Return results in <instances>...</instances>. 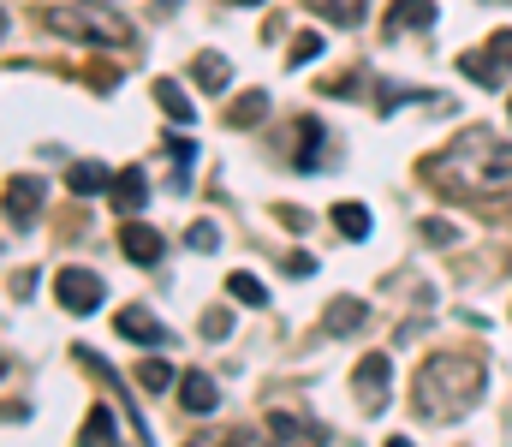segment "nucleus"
Listing matches in <instances>:
<instances>
[{
	"instance_id": "f257e3e1",
	"label": "nucleus",
	"mask_w": 512,
	"mask_h": 447,
	"mask_svg": "<svg viewBox=\"0 0 512 447\" xmlns=\"http://www.w3.org/2000/svg\"><path fill=\"white\" fill-rule=\"evenodd\" d=\"M483 394V364L477 358H429V370L417 376V412L423 418H459L471 400Z\"/></svg>"
},
{
	"instance_id": "f03ea898",
	"label": "nucleus",
	"mask_w": 512,
	"mask_h": 447,
	"mask_svg": "<svg viewBox=\"0 0 512 447\" xmlns=\"http://www.w3.org/2000/svg\"><path fill=\"white\" fill-rule=\"evenodd\" d=\"M48 24H54L60 36H78V42H108V48H126V42H131L126 18H114L108 6H78V12H54Z\"/></svg>"
},
{
	"instance_id": "7ed1b4c3",
	"label": "nucleus",
	"mask_w": 512,
	"mask_h": 447,
	"mask_svg": "<svg viewBox=\"0 0 512 447\" xmlns=\"http://www.w3.org/2000/svg\"><path fill=\"white\" fill-rule=\"evenodd\" d=\"M54 293H60V304H66L72 316H90V310H102L108 287H102V275H90V269H60V275H54Z\"/></svg>"
},
{
	"instance_id": "20e7f679",
	"label": "nucleus",
	"mask_w": 512,
	"mask_h": 447,
	"mask_svg": "<svg viewBox=\"0 0 512 447\" xmlns=\"http://www.w3.org/2000/svg\"><path fill=\"white\" fill-rule=\"evenodd\" d=\"M120 340H131V346H149V352H155V346H173V340H167V328H161L143 304H126V310H120Z\"/></svg>"
},
{
	"instance_id": "39448f33",
	"label": "nucleus",
	"mask_w": 512,
	"mask_h": 447,
	"mask_svg": "<svg viewBox=\"0 0 512 447\" xmlns=\"http://www.w3.org/2000/svg\"><path fill=\"white\" fill-rule=\"evenodd\" d=\"M387 376H393L387 352H370V358L358 364V394H364V412H382V406H387Z\"/></svg>"
},
{
	"instance_id": "423d86ee",
	"label": "nucleus",
	"mask_w": 512,
	"mask_h": 447,
	"mask_svg": "<svg viewBox=\"0 0 512 447\" xmlns=\"http://www.w3.org/2000/svg\"><path fill=\"white\" fill-rule=\"evenodd\" d=\"M120 251H126L131 263H143V269H149V263H161L167 239H161L155 227H143V221H126V227H120Z\"/></svg>"
},
{
	"instance_id": "0eeeda50",
	"label": "nucleus",
	"mask_w": 512,
	"mask_h": 447,
	"mask_svg": "<svg viewBox=\"0 0 512 447\" xmlns=\"http://www.w3.org/2000/svg\"><path fill=\"white\" fill-rule=\"evenodd\" d=\"M215 400H221L215 394V376H203V370H185L179 376V406L185 412H215Z\"/></svg>"
},
{
	"instance_id": "6e6552de",
	"label": "nucleus",
	"mask_w": 512,
	"mask_h": 447,
	"mask_svg": "<svg viewBox=\"0 0 512 447\" xmlns=\"http://www.w3.org/2000/svg\"><path fill=\"white\" fill-rule=\"evenodd\" d=\"M36 209H42V179H12L6 185V215L12 221H36Z\"/></svg>"
},
{
	"instance_id": "1a4fd4ad",
	"label": "nucleus",
	"mask_w": 512,
	"mask_h": 447,
	"mask_svg": "<svg viewBox=\"0 0 512 447\" xmlns=\"http://www.w3.org/2000/svg\"><path fill=\"white\" fill-rule=\"evenodd\" d=\"M143 197H149V173H143V167H126V173L114 179V209H120V215H137Z\"/></svg>"
},
{
	"instance_id": "9d476101",
	"label": "nucleus",
	"mask_w": 512,
	"mask_h": 447,
	"mask_svg": "<svg viewBox=\"0 0 512 447\" xmlns=\"http://www.w3.org/2000/svg\"><path fill=\"white\" fill-rule=\"evenodd\" d=\"M72 191H78V197H102V191H114V173H108L102 161H78V167H72Z\"/></svg>"
},
{
	"instance_id": "9b49d317",
	"label": "nucleus",
	"mask_w": 512,
	"mask_h": 447,
	"mask_svg": "<svg viewBox=\"0 0 512 447\" xmlns=\"http://www.w3.org/2000/svg\"><path fill=\"white\" fill-rule=\"evenodd\" d=\"M352 328H364V304L358 298H334L328 316H322V334H352Z\"/></svg>"
},
{
	"instance_id": "f8f14e48",
	"label": "nucleus",
	"mask_w": 512,
	"mask_h": 447,
	"mask_svg": "<svg viewBox=\"0 0 512 447\" xmlns=\"http://www.w3.org/2000/svg\"><path fill=\"white\" fill-rule=\"evenodd\" d=\"M393 30H429L435 24V0H393Z\"/></svg>"
},
{
	"instance_id": "ddd939ff",
	"label": "nucleus",
	"mask_w": 512,
	"mask_h": 447,
	"mask_svg": "<svg viewBox=\"0 0 512 447\" xmlns=\"http://www.w3.org/2000/svg\"><path fill=\"white\" fill-rule=\"evenodd\" d=\"M155 102H161V108H167V120H179V126H191V120H197L191 96H185V90H179L173 78H161V84H155Z\"/></svg>"
},
{
	"instance_id": "4468645a",
	"label": "nucleus",
	"mask_w": 512,
	"mask_h": 447,
	"mask_svg": "<svg viewBox=\"0 0 512 447\" xmlns=\"http://www.w3.org/2000/svg\"><path fill=\"white\" fill-rule=\"evenodd\" d=\"M191 78H197V90H215V96H221V90L233 84V72H227V60H221V54L197 60V66H191Z\"/></svg>"
},
{
	"instance_id": "2eb2a0df",
	"label": "nucleus",
	"mask_w": 512,
	"mask_h": 447,
	"mask_svg": "<svg viewBox=\"0 0 512 447\" xmlns=\"http://www.w3.org/2000/svg\"><path fill=\"white\" fill-rule=\"evenodd\" d=\"M334 227L346 239H370V209L364 203H334Z\"/></svg>"
},
{
	"instance_id": "dca6fc26",
	"label": "nucleus",
	"mask_w": 512,
	"mask_h": 447,
	"mask_svg": "<svg viewBox=\"0 0 512 447\" xmlns=\"http://www.w3.org/2000/svg\"><path fill=\"white\" fill-rule=\"evenodd\" d=\"M227 298H239V304L262 310V304H268V287H262L256 275H227Z\"/></svg>"
},
{
	"instance_id": "f3484780",
	"label": "nucleus",
	"mask_w": 512,
	"mask_h": 447,
	"mask_svg": "<svg viewBox=\"0 0 512 447\" xmlns=\"http://www.w3.org/2000/svg\"><path fill=\"white\" fill-rule=\"evenodd\" d=\"M137 382L161 394V388H173V382H179V370H173V364H161V358H143V364H137Z\"/></svg>"
},
{
	"instance_id": "a211bd4d",
	"label": "nucleus",
	"mask_w": 512,
	"mask_h": 447,
	"mask_svg": "<svg viewBox=\"0 0 512 447\" xmlns=\"http://www.w3.org/2000/svg\"><path fill=\"white\" fill-rule=\"evenodd\" d=\"M262 114H268V96H262V90H245V96H239V108L227 114V126H256Z\"/></svg>"
},
{
	"instance_id": "6ab92c4d",
	"label": "nucleus",
	"mask_w": 512,
	"mask_h": 447,
	"mask_svg": "<svg viewBox=\"0 0 512 447\" xmlns=\"http://www.w3.org/2000/svg\"><path fill=\"white\" fill-rule=\"evenodd\" d=\"M310 6L328 12L334 24H364V6H370V0H310Z\"/></svg>"
},
{
	"instance_id": "aec40b11",
	"label": "nucleus",
	"mask_w": 512,
	"mask_h": 447,
	"mask_svg": "<svg viewBox=\"0 0 512 447\" xmlns=\"http://www.w3.org/2000/svg\"><path fill=\"white\" fill-rule=\"evenodd\" d=\"M459 72H465V78H477V84H489V90L501 84V72H495L483 54H459Z\"/></svg>"
},
{
	"instance_id": "412c9836",
	"label": "nucleus",
	"mask_w": 512,
	"mask_h": 447,
	"mask_svg": "<svg viewBox=\"0 0 512 447\" xmlns=\"http://www.w3.org/2000/svg\"><path fill=\"white\" fill-rule=\"evenodd\" d=\"M310 60H322V36H316V30L292 36V66H310Z\"/></svg>"
},
{
	"instance_id": "4be33fe9",
	"label": "nucleus",
	"mask_w": 512,
	"mask_h": 447,
	"mask_svg": "<svg viewBox=\"0 0 512 447\" xmlns=\"http://www.w3.org/2000/svg\"><path fill=\"white\" fill-rule=\"evenodd\" d=\"M108 436H114V412H108V406H96V412L84 418V442H108Z\"/></svg>"
},
{
	"instance_id": "5701e85b",
	"label": "nucleus",
	"mask_w": 512,
	"mask_h": 447,
	"mask_svg": "<svg viewBox=\"0 0 512 447\" xmlns=\"http://www.w3.org/2000/svg\"><path fill=\"white\" fill-rule=\"evenodd\" d=\"M268 430H274L280 442H304V436H310V424H298V418H286V412H274V418H268Z\"/></svg>"
},
{
	"instance_id": "b1692460",
	"label": "nucleus",
	"mask_w": 512,
	"mask_h": 447,
	"mask_svg": "<svg viewBox=\"0 0 512 447\" xmlns=\"http://www.w3.org/2000/svg\"><path fill=\"white\" fill-rule=\"evenodd\" d=\"M185 239H191V251H215V245H221V227H215V221H197Z\"/></svg>"
},
{
	"instance_id": "393cba45",
	"label": "nucleus",
	"mask_w": 512,
	"mask_h": 447,
	"mask_svg": "<svg viewBox=\"0 0 512 447\" xmlns=\"http://www.w3.org/2000/svg\"><path fill=\"white\" fill-rule=\"evenodd\" d=\"M167 155L179 161V185H185V173H191V161H197V144H191V138H173V144H167Z\"/></svg>"
},
{
	"instance_id": "a878e982",
	"label": "nucleus",
	"mask_w": 512,
	"mask_h": 447,
	"mask_svg": "<svg viewBox=\"0 0 512 447\" xmlns=\"http://www.w3.org/2000/svg\"><path fill=\"white\" fill-rule=\"evenodd\" d=\"M203 334H209V340H227V334H233V316H227V310H209V316H203Z\"/></svg>"
},
{
	"instance_id": "bb28decb",
	"label": "nucleus",
	"mask_w": 512,
	"mask_h": 447,
	"mask_svg": "<svg viewBox=\"0 0 512 447\" xmlns=\"http://www.w3.org/2000/svg\"><path fill=\"white\" fill-rule=\"evenodd\" d=\"M489 54H495L501 66H512V30H495V36H489Z\"/></svg>"
},
{
	"instance_id": "cd10ccee",
	"label": "nucleus",
	"mask_w": 512,
	"mask_h": 447,
	"mask_svg": "<svg viewBox=\"0 0 512 447\" xmlns=\"http://www.w3.org/2000/svg\"><path fill=\"white\" fill-rule=\"evenodd\" d=\"M423 239H435V245H447V239H453V227H447V221H429V227H423Z\"/></svg>"
},
{
	"instance_id": "c85d7f7f",
	"label": "nucleus",
	"mask_w": 512,
	"mask_h": 447,
	"mask_svg": "<svg viewBox=\"0 0 512 447\" xmlns=\"http://www.w3.org/2000/svg\"><path fill=\"white\" fill-rule=\"evenodd\" d=\"M227 6H262V0H227Z\"/></svg>"
},
{
	"instance_id": "c756f323",
	"label": "nucleus",
	"mask_w": 512,
	"mask_h": 447,
	"mask_svg": "<svg viewBox=\"0 0 512 447\" xmlns=\"http://www.w3.org/2000/svg\"><path fill=\"white\" fill-rule=\"evenodd\" d=\"M155 6H161V12H167V6H179V0H155Z\"/></svg>"
}]
</instances>
